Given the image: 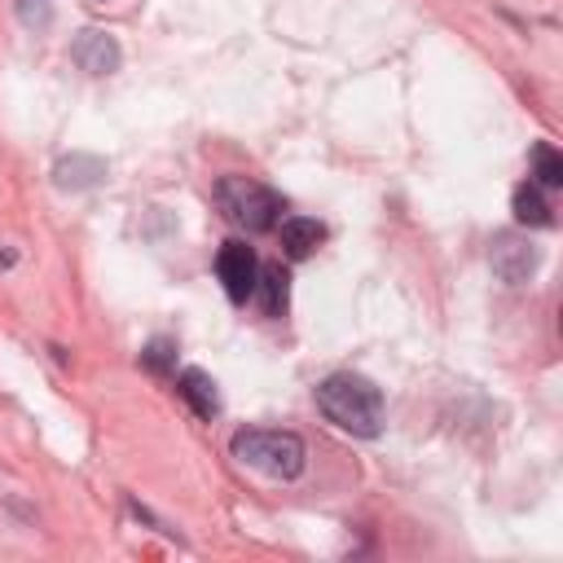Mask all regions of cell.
<instances>
[{
  "label": "cell",
  "instance_id": "obj_3",
  "mask_svg": "<svg viewBox=\"0 0 563 563\" xmlns=\"http://www.w3.org/2000/svg\"><path fill=\"white\" fill-rule=\"evenodd\" d=\"M216 202H220V211H224L233 224H242L246 233H268V229H277V220H282V198H277L268 185L246 180V176H224V180L216 185Z\"/></svg>",
  "mask_w": 563,
  "mask_h": 563
},
{
  "label": "cell",
  "instance_id": "obj_6",
  "mask_svg": "<svg viewBox=\"0 0 563 563\" xmlns=\"http://www.w3.org/2000/svg\"><path fill=\"white\" fill-rule=\"evenodd\" d=\"M493 273L501 277V282H510V286H519V282H528V273L537 268V251L523 242V238H515V233H501L497 242H493Z\"/></svg>",
  "mask_w": 563,
  "mask_h": 563
},
{
  "label": "cell",
  "instance_id": "obj_12",
  "mask_svg": "<svg viewBox=\"0 0 563 563\" xmlns=\"http://www.w3.org/2000/svg\"><path fill=\"white\" fill-rule=\"evenodd\" d=\"M532 176H537L541 189H559L563 185V158H559V150L550 141L532 145Z\"/></svg>",
  "mask_w": 563,
  "mask_h": 563
},
{
  "label": "cell",
  "instance_id": "obj_9",
  "mask_svg": "<svg viewBox=\"0 0 563 563\" xmlns=\"http://www.w3.org/2000/svg\"><path fill=\"white\" fill-rule=\"evenodd\" d=\"M101 176H106V163L92 158V154H70V158L57 163V185H62V189H88V185H97Z\"/></svg>",
  "mask_w": 563,
  "mask_h": 563
},
{
  "label": "cell",
  "instance_id": "obj_13",
  "mask_svg": "<svg viewBox=\"0 0 563 563\" xmlns=\"http://www.w3.org/2000/svg\"><path fill=\"white\" fill-rule=\"evenodd\" d=\"M145 365H150V369H167V365H172V347H167V343H150V347H145Z\"/></svg>",
  "mask_w": 563,
  "mask_h": 563
},
{
  "label": "cell",
  "instance_id": "obj_11",
  "mask_svg": "<svg viewBox=\"0 0 563 563\" xmlns=\"http://www.w3.org/2000/svg\"><path fill=\"white\" fill-rule=\"evenodd\" d=\"M515 220L528 224V229H545V224L554 220V216H550V202L541 198L537 185H519V189H515Z\"/></svg>",
  "mask_w": 563,
  "mask_h": 563
},
{
  "label": "cell",
  "instance_id": "obj_1",
  "mask_svg": "<svg viewBox=\"0 0 563 563\" xmlns=\"http://www.w3.org/2000/svg\"><path fill=\"white\" fill-rule=\"evenodd\" d=\"M317 409L334 422V427H343V431H352V435H378L383 431V396H378V387L369 383V378H361V374H330L321 387H317Z\"/></svg>",
  "mask_w": 563,
  "mask_h": 563
},
{
  "label": "cell",
  "instance_id": "obj_10",
  "mask_svg": "<svg viewBox=\"0 0 563 563\" xmlns=\"http://www.w3.org/2000/svg\"><path fill=\"white\" fill-rule=\"evenodd\" d=\"M255 286L264 290V312H268V317H282V312H286V299H290V277H286V268H282V264H264L260 277H255Z\"/></svg>",
  "mask_w": 563,
  "mask_h": 563
},
{
  "label": "cell",
  "instance_id": "obj_2",
  "mask_svg": "<svg viewBox=\"0 0 563 563\" xmlns=\"http://www.w3.org/2000/svg\"><path fill=\"white\" fill-rule=\"evenodd\" d=\"M233 457L251 471H264L273 479H295L303 471V440L295 431H238L233 435Z\"/></svg>",
  "mask_w": 563,
  "mask_h": 563
},
{
  "label": "cell",
  "instance_id": "obj_8",
  "mask_svg": "<svg viewBox=\"0 0 563 563\" xmlns=\"http://www.w3.org/2000/svg\"><path fill=\"white\" fill-rule=\"evenodd\" d=\"M321 238H325V229H321L317 220H308V216L282 220V246H286L290 260H308V255L321 246Z\"/></svg>",
  "mask_w": 563,
  "mask_h": 563
},
{
  "label": "cell",
  "instance_id": "obj_5",
  "mask_svg": "<svg viewBox=\"0 0 563 563\" xmlns=\"http://www.w3.org/2000/svg\"><path fill=\"white\" fill-rule=\"evenodd\" d=\"M70 57H75L88 75H110V70H119V44H114L110 31H97V26H88V31L75 35Z\"/></svg>",
  "mask_w": 563,
  "mask_h": 563
},
{
  "label": "cell",
  "instance_id": "obj_4",
  "mask_svg": "<svg viewBox=\"0 0 563 563\" xmlns=\"http://www.w3.org/2000/svg\"><path fill=\"white\" fill-rule=\"evenodd\" d=\"M216 277H220V286L233 303H246L255 295V277H260L255 251L246 242H224L220 255H216Z\"/></svg>",
  "mask_w": 563,
  "mask_h": 563
},
{
  "label": "cell",
  "instance_id": "obj_7",
  "mask_svg": "<svg viewBox=\"0 0 563 563\" xmlns=\"http://www.w3.org/2000/svg\"><path fill=\"white\" fill-rule=\"evenodd\" d=\"M176 391H180V400H185L198 418H216V413H220V396H216L211 374H202V369H180Z\"/></svg>",
  "mask_w": 563,
  "mask_h": 563
}]
</instances>
